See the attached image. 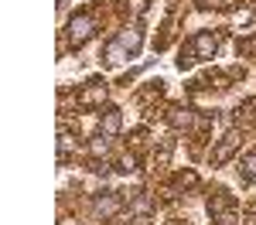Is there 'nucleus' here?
Masks as SVG:
<instances>
[{
	"label": "nucleus",
	"instance_id": "obj_1",
	"mask_svg": "<svg viewBox=\"0 0 256 225\" xmlns=\"http://www.w3.org/2000/svg\"><path fill=\"white\" fill-rule=\"evenodd\" d=\"M216 51H218V34H212V31H198L195 38L188 41V48H181V55H178V68L184 72V68H192L195 61L216 58Z\"/></svg>",
	"mask_w": 256,
	"mask_h": 225
},
{
	"label": "nucleus",
	"instance_id": "obj_2",
	"mask_svg": "<svg viewBox=\"0 0 256 225\" xmlns=\"http://www.w3.org/2000/svg\"><path fill=\"white\" fill-rule=\"evenodd\" d=\"M96 27H99V24H96V17H92V14H76V17L68 20V27H65L68 44H72V48H82L86 41L96 34Z\"/></svg>",
	"mask_w": 256,
	"mask_h": 225
},
{
	"label": "nucleus",
	"instance_id": "obj_3",
	"mask_svg": "<svg viewBox=\"0 0 256 225\" xmlns=\"http://www.w3.org/2000/svg\"><path fill=\"white\" fill-rule=\"evenodd\" d=\"M208 215H212L218 225H232L236 222V202H232V195H229V191H216V195L208 198Z\"/></svg>",
	"mask_w": 256,
	"mask_h": 225
},
{
	"label": "nucleus",
	"instance_id": "obj_4",
	"mask_svg": "<svg viewBox=\"0 0 256 225\" xmlns=\"http://www.w3.org/2000/svg\"><path fill=\"white\" fill-rule=\"evenodd\" d=\"M113 44H120L130 58H137L140 55V48H144V27L140 24H130V27H123L116 38H113Z\"/></svg>",
	"mask_w": 256,
	"mask_h": 225
},
{
	"label": "nucleus",
	"instance_id": "obj_5",
	"mask_svg": "<svg viewBox=\"0 0 256 225\" xmlns=\"http://www.w3.org/2000/svg\"><path fill=\"white\" fill-rule=\"evenodd\" d=\"M120 208H123V202H120L116 191H102V195H96V202H92V215L106 222V219H116Z\"/></svg>",
	"mask_w": 256,
	"mask_h": 225
},
{
	"label": "nucleus",
	"instance_id": "obj_6",
	"mask_svg": "<svg viewBox=\"0 0 256 225\" xmlns=\"http://www.w3.org/2000/svg\"><path fill=\"white\" fill-rule=\"evenodd\" d=\"M106 92H110V89H106V82H102V79H89V82H86V89L79 92V106H99V109H102Z\"/></svg>",
	"mask_w": 256,
	"mask_h": 225
},
{
	"label": "nucleus",
	"instance_id": "obj_7",
	"mask_svg": "<svg viewBox=\"0 0 256 225\" xmlns=\"http://www.w3.org/2000/svg\"><path fill=\"white\" fill-rule=\"evenodd\" d=\"M239 140H242V137H239L236 130H229V133H226V137L218 140V147L212 150V164L218 167V164H226V161H229V157H232V154L239 150Z\"/></svg>",
	"mask_w": 256,
	"mask_h": 225
},
{
	"label": "nucleus",
	"instance_id": "obj_8",
	"mask_svg": "<svg viewBox=\"0 0 256 225\" xmlns=\"http://www.w3.org/2000/svg\"><path fill=\"white\" fill-rule=\"evenodd\" d=\"M99 130L106 137H116L120 130H123V113H120L116 106H102L99 109Z\"/></svg>",
	"mask_w": 256,
	"mask_h": 225
},
{
	"label": "nucleus",
	"instance_id": "obj_9",
	"mask_svg": "<svg viewBox=\"0 0 256 225\" xmlns=\"http://www.w3.org/2000/svg\"><path fill=\"white\" fill-rule=\"evenodd\" d=\"M110 150H113V140L106 133H99L96 140H89V154L92 157H110Z\"/></svg>",
	"mask_w": 256,
	"mask_h": 225
},
{
	"label": "nucleus",
	"instance_id": "obj_10",
	"mask_svg": "<svg viewBox=\"0 0 256 225\" xmlns=\"http://www.w3.org/2000/svg\"><path fill=\"white\" fill-rule=\"evenodd\" d=\"M72 150H76V137H72L68 130H62L58 133V161L65 164L68 157H72Z\"/></svg>",
	"mask_w": 256,
	"mask_h": 225
},
{
	"label": "nucleus",
	"instance_id": "obj_11",
	"mask_svg": "<svg viewBox=\"0 0 256 225\" xmlns=\"http://www.w3.org/2000/svg\"><path fill=\"white\" fill-rule=\"evenodd\" d=\"M239 178L250 184V181H256V150L253 154H246L242 161H239Z\"/></svg>",
	"mask_w": 256,
	"mask_h": 225
},
{
	"label": "nucleus",
	"instance_id": "obj_12",
	"mask_svg": "<svg viewBox=\"0 0 256 225\" xmlns=\"http://www.w3.org/2000/svg\"><path fill=\"white\" fill-rule=\"evenodd\" d=\"M171 123L174 126H195V109H174L171 113Z\"/></svg>",
	"mask_w": 256,
	"mask_h": 225
},
{
	"label": "nucleus",
	"instance_id": "obj_13",
	"mask_svg": "<svg viewBox=\"0 0 256 225\" xmlns=\"http://www.w3.org/2000/svg\"><path fill=\"white\" fill-rule=\"evenodd\" d=\"M116 171H120V174H134V171H137V161H134V157H120Z\"/></svg>",
	"mask_w": 256,
	"mask_h": 225
}]
</instances>
